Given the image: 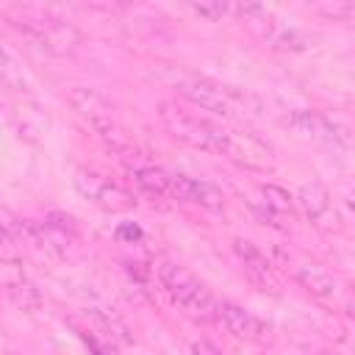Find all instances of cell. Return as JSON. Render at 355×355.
Returning a JSON list of instances; mask_svg holds the SVG:
<instances>
[{
    "mask_svg": "<svg viewBox=\"0 0 355 355\" xmlns=\"http://www.w3.org/2000/svg\"><path fill=\"white\" fill-rule=\"evenodd\" d=\"M169 191H172V197L186 200V202H194V205L208 208V211H222L225 208L222 189H216L208 180L191 178V175H169Z\"/></svg>",
    "mask_w": 355,
    "mask_h": 355,
    "instance_id": "10",
    "label": "cell"
},
{
    "mask_svg": "<svg viewBox=\"0 0 355 355\" xmlns=\"http://www.w3.org/2000/svg\"><path fill=\"white\" fill-rule=\"evenodd\" d=\"M230 14H239L244 22H247V28L266 44V47H272V50H283V53H297V50H305L308 47V39L297 31V28H291V25H286V22H280V19H275L263 6H258V3H230Z\"/></svg>",
    "mask_w": 355,
    "mask_h": 355,
    "instance_id": "4",
    "label": "cell"
},
{
    "mask_svg": "<svg viewBox=\"0 0 355 355\" xmlns=\"http://www.w3.org/2000/svg\"><path fill=\"white\" fill-rule=\"evenodd\" d=\"M319 355H338V352H319Z\"/></svg>",
    "mask_w": 355,
    "mask_h": 355,
    "instance_id": "23",
    "label": "cell"
},
{
    "mask_svg": "<svg viewBox=\"0 0 355 355\" xmlns=\"http://www.w3.org/2000/svg\"><path fill=\"white\" fill-rule=\"evenodd\" d=\"M233 250H236V255L241 261V269L250 277V283H255L261 291H272L275 294L277 291V275H275L269 258L252 241H247V239H236Z\"/></svg>",
    "mask_w": 355,
    "mask_h": 355,
    "instance_id": "11",
    "label": "cell"
},
{
    "mask_svg": "<svg viewBox=\"0 0 355 355\" xmlns=\"http://www.w3.org/2000/svg\"><path fill=\"white\" fill-rule=\"evenodd\" d=\"M114 236L119 239V241H128V244H136V241H141V227L136 225V222H122V225H116V230H114Z\"/></svg>",
    "mask_w": 355,
    "mask_h": 355,
    "instance_id": "21",
    "label": "cell"
},
{
    "mask_svg": "<svg viewBox=\"0 0 355 355\" xmlns=\"http://www.w3.org/2000/svg\"><path fill=\"white\" fill-rule=\"evenodd\" d=\"M211 147L222 153L227 161L252 172H269L275 169V161H277L269 141H263L252 130H239L219 122H211Z\"/></svg>",
    "mask_w": 355,
    "mask_h": 355,
    "instance_id": "2",
    "label": "cell"
},
{
    "mask_svg": "<svg viewBox=\"0 0 355 355\" xmlns=\"http://www.w3.org/2000/svg\"><path fill=\"white\" fill-rule=\"evenodd\" d=\"M17 250H19V241L14 239V233H11V230L6 227V222L0 219V261H14Z\"/></svg>",
    "mask_w": 355,
    "mask_h": 355,
    "instance_id": "20",
    "label": "cell"
},
{
    "mask_svg": "<svg viewBox=\"0 0 355 355\" xmlns=\"http://www.w3.org/2000/svg\"><path fill=\"white\" fill-rule=\"evenodd\" d=\"M28 39H33L42 50L47 53H67L72 50L78 42H80V31L61 19V17H53V14H42V11H33V14H22L17 22H14Z\"/></svg>",
    "mask_w": 355,
    "mask_h": 355,
    "instance_id": "5",
    "label": "cell"
},
{
    "mask_svg": "<svg viewBox=\"0 0 355 355\" xmlns=\"http://www.w3.org/2000/svg\"><path fill=\"white\" fill-rule=\"evenodd\" d=\"M75 186H78V191L83 197L94 200L105 211H128V208L136 205L133 194H128L122 186H116V183H111V180H105V178H100L94 172H78L75 175Z\"/></svg>",
    "mask_w": 355,
    "mask_h": 355,
    "instance_id": "9",
    "label": "cell"
},
{
    "mask_svg": "<svg viewBox=\"0 0 355 355\" xmlns=\"http://www.w3.org/2000/svg\"><path fill=\"white\" fill-rule=\"evenodd\" d=\"M72 111L105 141H116L119 136V128H116V116H114V105L97 92V89H89V86H75L69 89L67 94Z\"/></svg>",
    "mask_w": 355,
    "mask_h": 355,
    "instance_id": "6",
    "label": "cell"
},
{
    "mask_svg": "<svg viewBox=\"0 0 355 355\" xmlns=\"http://www.w3.org/2000/svg\"><path fill=\"white\" fill-rule=\"evenodd\" d=\"M216 319L227 327L230 336H236L241 341L261 344V341L269 338V324L263 319H258L252 311H247L244 305H239V302L216 300Z\"/></svg>",
    "mask_w": 355,
    "mask_h": 355,
    "instance_id": "8",
    "label": "cell"
},
{
    "mask_svg": "<svg viewBox=\"0 0 355 355\" xmlns=\"http://www.w3.org/2000/svg\"><path fill=\"white\" fill-rule=\"evenodd\" d=\"M3 288H6V294L11 297V302H14L19 311L33 313V311H39V308H42L39 288H36V286L22 275V269H19V266L14 269V275H11V277H3Z\"/></svg>",
    "mask_w": 355,
    "mask_h": 355,
    "instance_id": "14",
    "label": "cell"
},
{
    "mask_svg": "<svg viewBox=\"0 0 355 355\" xmlns=\"http://www.w3.org/2000/svg\"><path fill=\"white\" fill-rule=\"evenodd\" d=\"M158 280L166 288V294L172 297V302L191 319L208 322L216 319V297L211 294V288L186 266L175 263V261H161L158 263Z\"/></svg>",
    "mask_w": 355,
    "mask_h": 355,
    "instance_id": "1",
    "label": "cell"
},
{
    "mask_svg": "<svg viewBox=\"0 0 355 355\" xmlns=\"http://www.w3.org/2000/svg\"><path fill=\"white\" fill-rule=\"evenodd\" d=\"M133 183L150 194V197H172L169 191V175L155 169V166H141V169H133Z\"/></svg>",
    "mask_w": 355,
    "mask_h": 355,
    "instance_id": "17",
    "label": "cell"
},
{
    "mask_svg": "<svg viewBox=\"0 0 355 355\" xmlns=\"http://www.w3.org/2000/svg\"><path fill=\"white\" fill-rule=\"evenodd\" d=\"M175 86H178V92H180L186 100H191L194 105H200V108H205V111H211V114H216V116H230L233 111L244 108L247 103L258 105V100L250 97L247 92L241 94L239 89L222 86V83H216V80H211V78H205V75H197V72H183V75H178Z\"/></svg>",
    "mask_w": 355,
    "mask_h": 355,
    "instance_id": "3",
    "label": "cell"
},
{
    "mask_svg": "<svg viewBox=\"0 0 355 355\" xmlns=\"http://www.w3.org/2000/svg\"><path fill=\"white\" fill-rule=\"evenodd\" d=\"M294 200H297L300 211L305 214V219H311V222H322V216L330 211V191L319 180L302 183Z\"/></svg>",
    "mask_w": 355,
    "mask_h": 355,
    "instance_id": "15",
    "label": "cell"
},
{
    "mask_svg": "<svg viewBox=\"0 0 355 355\" xmlns=\"http://www.w3.org/2000/svg\"><path fill=\"white\" fill-rule=\"evenodd\" d=\"M197 17H205V19H222L225 14H230V3H222V0H211V3H191L189 6Z\"/></svg>",
    "mask_w": 355,
    "mask_h": 355,
    "instance_id": "19",
    "label": "cell"
},
{
    "mask_svg": "<svg viewBox=\"0 0 355 355\" xmlns=\"http://www.w3.org/2000/svg\"><path fill=\"white\" fill-rule=\"evenodd\" d=\"M158 116L164 122V128L169 130V136H175L178 141L197 147V150H214L211 147V122L208 119H197L180 108H175L172 103H161L158 105Z\"/></svg>",
    "mask_w": 355,
    "mask_h": 355,
    "instance_id": "7",
    "label": "cell"
},
{
    "mask_svg": "<svg viewBox=\"0 0 355 355\" xmlns=\"http://www.w3.org/2000/svg\"><path fill=\"white\" fill-rule=\"evenodd\" d=\"M258 194H261V208L269 211V214H275L277 219L294 211V197L283 186L263 183V186H258Z\"/></svg>",
    "mask_w": 355,
    "mask_h": 355,
    "instance_id": "18",
    "label": "cell"
},
{
    "mask_svg": "<svg viewBox=\"0 0 355 355\" xmlns=\"http://www.w3.org/2000/svg\"><path fill=\"white\" fill-rule=\"evenodd\" d=\"M283 122L288 128L300 130L308 139H316V141H324V144H344L341 128L330 116H324L322 111H291Z\"/></svg>",
    "mask_w": 355,
    "mask_h": 355,
    "instance_id": "12",
    "label": "cell"
},
{
    "mask_svg": "<svg viewBox=\"0 0 355 355\" xmlns=\"http://www.w3.org/2000/svg\"><path fill=\"white\" fill-rule=\"evenodd\" d=\"M0 83L14 92V94H28L31 92V80L25 75V69L19 67V61L6 50V44L0 42Z\"/></svg>",
    "mask_w": 355,
    "mask_h": 355,
    "instance_id": "16",
    "label": "cell"
},
{
    "mask_svg": "<svg viewBox=\"0 0 355 355\" xmlns=\"http://www.w3.org/2000/svg\"><path fill=\"white\" fill-rule=\"evenodd\" d=\"M294 280H297L308 294H313V297L322 300V302H336L338 294H341L338 280H336L324 266H319V263H297V266H294Z\"/></svg>",
    "mask_w": 355,
    "mask_h": 355,
    "instance_id": "13",
    "label": "cell"
},
{
    "mask_svg": "<svg viewBox=\"0 0 355 355\" xmlns=\"http://www.w3.org/2000/svg\"><path fill=\"white\" fill-rule=\"evenodd\" d=\"M191 355H222V349L216 344H211L208 338H197L191 344Z\"/></svg>",
    "mask_w": 355,
    "mask_h": 355,
    "instance_id": "22",
    "label": "cell"
}]
</instances>
